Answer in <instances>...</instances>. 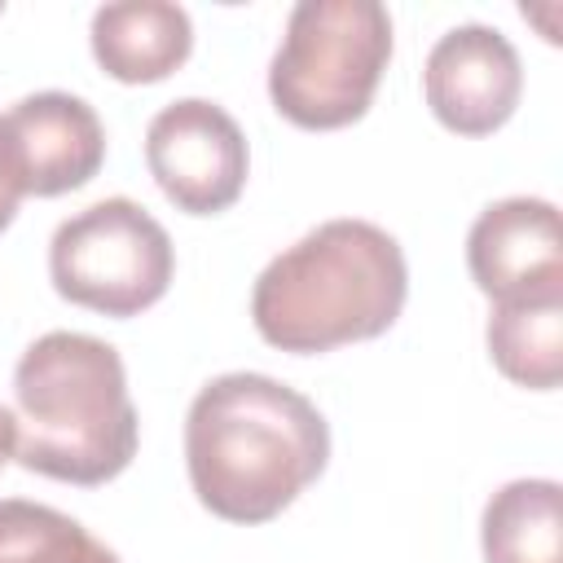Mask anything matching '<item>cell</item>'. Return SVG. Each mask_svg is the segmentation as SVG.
I'll return each instance as SVG.
<instances>
[{
    "label": "cell",
    "mask_w": 563,
    "mask_h": 563,
    "mask_svg": "<svg viewBox=\"0 0 563 563\" xmlns=\"http://www.w3.org/2000/svg\"><path fill=\"white\" fill-rule=\"evenodd\" d=\"M484 563H563V488L554 479L501 484L479 519Z\"/></svg>",
    "instance_id": "8fae6325"
},
{
    "label": "cell",
    "mask_w": 563,
    "mask_h": 563,
    "mask_svg": "<svg viewBox=\"0 0 563 563\" xmlns=\"http://www.w3.org/2000/svg\"><path fill=\"white\" fill-rule=\"evenodd\" d=\"M22 167H18V154H13V136L0 119V233L13 224L18 216V202H22Z\"/></svg>",
    "instance_id": "5bb4252c"
},
{
    "label": "cell",
    "mask_w": 563,
    "mask_h": 563,
    "mask_svg": "<svg viewBox=\"0 0 563 563\" xmlns=\"http://www.w3.org/2000/svg\"><path fill=\"white\" fill-rule=\"evenodd\" d=\"M18 462L35 475L97 488L136 457L141 422L128 396L123 356L79 330L40 334L18 369Z\"/></svg>",
    "instance_id": "3957f363"
},
{
    "label": "cell",
    "mask_w": 563,
    "mask_h": 563,
    "mask_svg": "<svg viewBox=\"0 0 563 563\" xmlns=\"http://www.w3.org/2000/svg\"><path fill=\"white\" fill-rule=\"evenodd\" d=\"M92 57L119 84H158L185 66L194 48V22L167 0H119L92 13Z\"/></svg>",
    "instance_id": "30bf717a"
},
{
    "label": "cell",
    "mask_w": 563,
    "mask_h": 563,
    "mask_svg": "<svg viewBox=\"0 0 563 563\" xmlns=\"http://www.w3.org/2000/svg\"><path fill=\"white\" fill-rule=\"evenodd\" d=\"M330 462L321 409L255 369L211 378L185 418V466L198 501L229 523L277 519Z\"/></svg>",
    "instance_id": "6da1fadb"
},
{
    "label": "cell",
    "mask_w": 563,
    "mask_h": 563,
    "mask_svg": "<svg viewBox=\"0 0 563 563\" xmlns=\"http://www.w3.org/2000/svg\"><path fill=\"white\" fill-rule=\"evenodd\" d=\"M409 299L400 242L369 220H325L273 255L251 290V321L264 343L312 356L378 339Z\"/></svg>",
    "instance_id": "7a4b0ae2"
},
{
    "label": "cell",
    "mask_w": 563,
    "mask_h": 563,
    "mask_svg": "<svg viewBox=\"0 0 563 563\" xmlns=\"http://www.w3.org/2000/svg\"><path fill=\"white\" fill-rule=\"evenodd\" d=\"M493 365L532 391H554L563 378V299H519L493 303L488 317Z\"/></svg>",
    "instance_id": "7c38bea8"
},
{
    "label": "cell",
    "mask_w": 563,
    "mask_h": 563,
    "mask_svg": "<svg viewBox=\"0 0 563 563\" xmlns=\"http://www.w3.org/2000/svg\"><path fill=\"white\" fill-rule=\"evenodd\" d=\"M422 92L431 114L457 136H488L497 132L519 97H523V66L515 44L484 22H462L444 31L422 66Z\"/></svg>",
    "instance_id": "52a82bcc"
},
{
    "label": "cell",
    "mask_w": 563,
    "mask_h": 563,
    "mask_svg": "<svg viewBox=\"0 0 563 563\" xmlns=\"http://www.w3.org/2000/svg\"><path fill=\"white\" fill-rule=\"evenodd\" d=\"M145 163L176 211L216 216L242 198L251 154L238 119L224 106L207 97H180L150 119Z\"/></svg>",
    "instance_id": "8992f818"
},
{
    "label": "cell",
    "mask_w": 563,
    "mask_h": 563,
    "mask_svg": "<svg viewBox=\"0 0 563 563\" xmlns=\"http://www.w3.org/2000/svg\"><path fill=\"white\" fill-rule=\"evenodd\" d=\"M13 154L22 167V189L35 198H57L88 185L106 163V128L97 110L75 92H31L9 114Z\"/></svg>",
    "instance_id": "9c48e42d"
},
{
    "label": "cell",
    "mask_w": 563,
    "mask_h": 563,
    "mask_svg": "<svg viewBox=\"0 0 563 563\" xmlns=\"http://www.w3.org/2000/svg\"><path fill=\"white\" fill-rule=\"evenodd\" d=\"M18 453V413L9 405H0V466Z\"/></svg>",
    "instance_id": "9a60e30c"
},
{
    "label": "cell",
    "mask_w": 563,
    "mask_h": 563,
    "mask_svg": "<svg viewBox=\"0 0 563 563\" xmlns=\"http://www.w3.org/2000/svg\"><path fill=\"white\" fill-rule=\"evenodd\" d=\"M466 268L493 303L563 299V224L545 198H501L466 233Z\"/></svg>",
    "instance_id": "ba28073f"
},
{
    "label": "cell",
    "mask_w": 563,
    "mask_h": 563,
    "mask_svg": "<svg viewBox=\"0 0 563 563\" xmlns=\"http://www.w3.org/2000/svg\"><path fill=\"white\" fill-rule=\"evenodd\" d=\"M0 563H119V554L70 515L26 497H4Z\"/></svg>",
    "instance_id": "4fadbf2b"
},
{
    "label": "cell",
    "mask_w": 563,
    "mask_h": 563,
    "mask_svg": "<svg viewBox=\"0 0 563 563\" xmlns=\"http://www.w3.org/2000/svg\"><path fill=\"white\" fill-rule=\"evenodd\" d=\"M391 62V18L378 0H299L268 66L282 119L330 132L365 119Z\"/></svg>",
    "instance_id": "277c9868"
},
{
    "label": "cell",
    "mask_w": 563,
    "mask_h": 563,
    "mask_svg": "<svg viewBox=\"0 0 563 563\" xmlns=\"http://www.w3.org/2000/svg\"><path fill=\"white\" fill-rule=\"evenodd\" d=\"M176 273L167 229L132 198H101L57 224L48 242L53 290L101 317L154 308Z\"/></svg>",
    "instance_id": "5b68a950"
}]
</instances>
